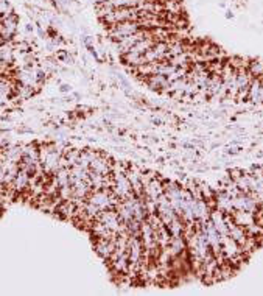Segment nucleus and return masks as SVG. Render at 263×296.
I'll list each match as a JSON object with an SVG mask.
<instances>
[{
  "label": "nucleus",
  "mask_w": 263,
  "mask_h": 296,
  "mask_svg": "<svg viewBox=\"0 0 263 296\" xmlns=\"http://www.w3.org/2000/svg\"><path fill=\"white\" fill-rule=\"evenodd\" d=\"M140 30H143V28L139 20H126V22H119V24L107 27V34L114 43H119L120 39L126 38L129 34H134Z\"/></svg>",
  "instance_id": "nucleus-1"
},
{
  "label": "nucleus",
  "mask_w": 263,
  "mask_h": 296,
  "mask_svg": "<svg viewBox=\"0 0 263 296\" xmlns=\"http://www.w3.org/2000/svg\"><path fill=\"white\" fill-rule=\"evenodd\" d=\"M140 13L137 8H116L112 10L107 16H104L101 20L106 24V27H111L119 22H126V20H139Z\"/></svg>",
  "instance_id": "nucleus-2"
},
{
  "label": "nucleus",
  "mask_w": 263,
  "mask_h": 296,
  "mask_svg": "<svg viewBox=\"0 0 263 296\" xmlns=\"http://www.w3.org/2000/svg\"><path fill=\"white\" fill-rule=\"evenodd\" d=\"M112 164L114 162H111V159L107 156H104L103 153H98L92 162L89 164V170L92 173H100V175H111L112 172Z\"/></svg>",
  "instance_id": "nucleus-3"
},
{
  "label": "nucleus",
  "mask_w": 263,
  "mask_h": 296,
  "mask_svg": "<svg viewBox=\"0 0 263 296\" xmlns=\"http://www.w3.org/2000/svg\"><path fill=\"white\" fill-rule=\"evenodd\" d=\"M149 89H153L156 92H161V94H167L168 91V86H170V80L164 75H158V73H153V75H149L143 80Z\"/></svg>",
  "instance_id": "nucleus-4"
},
{
  "label": "nucleus",
  "mask_w": 263,
  "mask_h": 296,
  "mask_svg": "<svg viewBox=\"0 0 263 296\" xmlns=\"http://www.w3.org/2000/svg\"><path fill=\"white\" fill-rule=\"evenodd\" d=\"M116 239H117V236L116 237H107V239H95V249L104 259V261H107V259L111 257V254L114 252Z\"/></svg>",
  "instance_id": "nucleus-5"
},
{
  "label": "nucleus",
  "mask_w": 263,
  "mask_h": 296,
  "mask_svg": "<svg viewBox=\"0 0 263 296\" xmlns=\"http://www.w3.org/2000/svg\"><path fill=\"white\" fill-rule=\"evenodd\" d=\"M232 217V220L235 221L237 225L243 226L245 229L254 223H257L255 221V214L254 212H248V210H232V214H229Z\"/></svg>",
  "instance_id": "nucleus-6"
},
{
  "label": "nucleus",
  "mask_w": 263,
  "mask_h": 296,
  "mask_svg": "<svg viewBox=\"0 0 263 296\" xmlns=\"http://www.w3.org/2000/svg\"><path fill=\"white\" fill-rule=\"evenodd\" d=\"M30 179H31V176H30L25 170L19 168V172L16 173V176H14V179H13V184L10 186V189L22 194V192H25V191L30 187Z\"/></svg>",
  "instance_id": "nucleus-7"
},
{
  "label": "nucleus",
  "mask_w": 263,
  "mask_h": 296,
  "mask_svg": "<svg viewBox=\"0 0 263 296\" xmlns=\"http://www.w3.org/2000/svg\"><path fill=\"white\" fill-rule=\"evenodd\" d=\"M13 94H16V92H14V88H13L10 83L0 80V106L8 104V101H10V98H11Z\"/></svg>",
  "instance_id": "nucleus-8"
},
{
  "label": "nucleus",
  "mask_w": 263,
  "mask_h": 296,
  "mask_svg": "<svg viewBox=\"0 0 263 296\" xmlns=\"http://www.w3.org/2000/svg\"><path fill=\"white\" fill-rule=\"evenodd\" d=\"M248 70L252 77L261 78L263 77V59H252L248 64Z\"/></svg>",
  "instance_id": "nucleus-9"
},
{
  "label": "nucleus",
  "mask_w": 263,
  "mask_h": 296,
  "mask_svg": "<svg viewBox=\"0 0 263 296\" xmlns=\"http://www.w3.org/2000/svg\"><path fill=\"white\" fill-rule=\"evenodd\" d=\"M13 13V8L11 5L8 4V0H0V17H4V16H8Z\"/></svg>",
  "instance_id": "nucleus-10"
},
{
  "label": "nucleus",
  "mask_w": 263,
  "mask_h": 296,
  "mask_svg": "<svg viewBox=\"0 0 263 296\" xmlns=\"http://www.w3.org/2000/svg\"><path fill=\"white\" fill-rule=\"evenodd\" d=\"M7 186H5V184L2 182V181H0V194H7Z\"/></svg>",
  "instance_id": "nucleus-11"
},
{
  "label": "nucleus",
  "mask_w": 263,
  "mask_h": 296,
  "mask_svg": "<svg viewBox=\"0 0 263 296\" xmlns=\"http://www.w3.org/2000/svg\"><path fill=\"white\" fill-rule=\"evenodd\" d=\"M69 89H70V88H69L67 84H62V86H61V91H62V92H67Z\"/></svg>",
  "instance_id": "nucleus-12"
},
{
  "label": "nucleus",
  "mask_w": 263,
  "mask_h": 296,
  "mask_svg": "<svg viewBox=\"0 0 263 296\" xmlns=\"http://www.w3.org/2000/svg\"><path fill=\"white\" fill-rule=\"evenodd\" d=\"M94 2H95V5H100V4H106L107 0H94Z\"/></svg>",
  "instance_id": "nucleus-13"
},
{
  "label": "nucleus",
  "mask_w": 263,
  "mask_h": 296,
  "mask_svg": "<svg viewBox=\"0 0 263 296\" xmlns=\"http://www.w3.org/2000/svg\"><path fill=\"white\" fill-rule=\"evenodd\" d=\"M27 31H33V27H31V25H27Z\"/></svg>",
  "instance_id": "nucleus-14"
}]
</instances>
